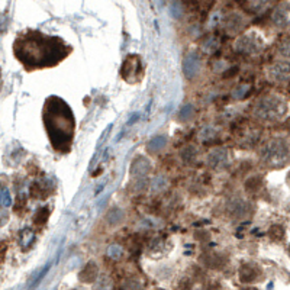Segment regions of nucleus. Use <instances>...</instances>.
<instances>
[{"label": "nucleus", "mask_w": 290, "mask_h": 290, "mask_svg": "<svg viewBox=\"0 0 290 290\" xmlns=\"http://www.w3.org/2000/svg\"><path fill=\"white\" fill-rule=\"evenodd\" d=\"M70 53L71 47L61 38L45 35L38 31L22 32L13 42L15 57L28 70L54 67Z\"/></svg>", "instance_id": "nucleus-1"}, {"label": "nucleus", "mask_w": 290, "mask_h": 290, "mask_svg": "<svg viewBox=\"0 0 290 290\" xmlns=\"http://www.w3.org/2000/svg\"><path fill=\"white\" fill-rule=\"evenodd\" d=\"M42 118L54 150L61 154L70 153L76 128L74 115L70 106L63 99L51 96L45 100Z\"/></svg>", "instance_id": "nucleus-2"}, {"label": "nucleus", "mask_w": 290, "mask_h": 290, "mask_svg": "<svg viewBox=\"0 0 290 290\" xmlns=\"http://www.w3.org/2000/svg\"><path fill=\"white\" fill-rule=\"evenodd\" d=\"M289 112L288 100L276 93L264 95L253 103V115L263 122H279Z\"/></svg>", "instance_id": "nucleus-3"}, {"label": "nucleus", "mask_w": 290, "mask_h": 290, "mask_svg": "<svg viewBox=\"0 0 290 290\" xmlns=\"http://www.w3.org/2000/svg\"><path fill=\"white\" fill-rule=\"evenodd\" d=\"M260 161L268 168H282L290 161V144L282 136L267 139L260 150Z\"/></svg>", "instance_id": "nucleus-4"}, {"label": "nucleus", "mask_w": 290, "mask_h": 290, "mask_svg": "<svg viewBox=\"0 0 290 290\" xmlns=\"http://www.w3.org/2000/svg\"><path fill=\"white\" fill-rule=\"evenodd\" d=\"M264 48H265V42H264L263 36L256 31L241 33L234 42L235 53L247 55V57L260 55L264 51Z\"/></svg>", "instance_id": "nucleus-5"}, {"label": "nucleus", "mask_w": 290, "mask_h": 290, "mask_svg": "<svg viewBox=\"0 0 290 290\" xmlns=\"http://www.w3.org/2000/svg\"><path fill=\"white\" fill-rule=\"evenodd\" d=\"M267 79L277 84L289 83L290 81V60H282L273 63L267 68Z\"/></svg>", "instance_id": "nucleus-6"}, {"label": "nucleus", "mask_w": 290, "mask_h": 290, "mask_svg": "<svg viewBox=\"0 0 290 290\" xmlns=\"http://www.w3.org/2000/svg\"><path fill=\"white\" fill-rule=\"evenodd\" d=\"M206 164L213 170H225L231 165V154L226 148L216 147L211 150L206 156Z\"/></svg>", "instance_id": "nucleus-7"}, {"label": "nucleus", "mask_w": 290, "mask_h": 290, "mask_svg": "<svg viewBox=\"0 0 290 290\" xmlns=\"http://www.w3.org/2000/svg\"><path fill=\"white\" fill-rule=\"evenodd\" d=\"M271 25L277 29H288L290 28V1L279 3L270 16Z\"/></svg>", "instance_id": "nucleus-8"}, {"label": "nucleus", "mask_w": 290, "mask_h": 290, "mask_svg": "<svg viewBox=\"0 0 290 290\" xmlns=\"http://www.w3.org/2000/svg\"><path fill=\"white\" fill-rule=\"evenodd\" d=\"M248 19L239 13V12H231L225 19H224V28L226 31V33L229 35H238L244 31V28L247 27Z\"/></svg>", "instance_id": "nucleus-9"}, {"label": "nucleus", "mask_w": 290, "mask_h": 290, "mask_svg": "<svg viewBox=\"0 0 290 290\" xmlns=\"http://www.w3.org/2000/svg\"><path fill=\"white\" fill-rule=\"evenodd\" d=\"M263 277V270L258 264L245 263L239 268V279L244 283H257Z\"/></svg>", "instance_id": "nucleus-10"}, {"label": "nucleus", "mask_w": 290, "mask_h": 290, "mask_svg": "<svg viewBox=\"0 0 290 290\" xmlns=\"http://www.w3.org/2000/svg\"><path fill=\"white\" fill-rule=\"evenodd\" d=\"M96 277H97V265L95 263H89L80 273V279L86 283L95 282Z\"/></svg>", "instance_id": "nucleus-11"}, {"label": "nucleus", "mask_w": 290, "mask_h": 290, "mask_svg": "<svg viewBox=\"0 0 290 290\" xmlns=\"http://www.w3.org/2000/svg\"><path fill=\"white\" fill-rule=\"evenodd\" d=\"M231 209H232V213L234 215H237L239 213L241 216H245V213L250 211V203L248 202H245V200H242L241 197H237L235 200H232V203H231Z\"/></svg>", "instance_id": "nucleus-12"}, {"label": "nucleus", "mask_w": 290, "mask_h": 290, "mask_svg": "<svg viewBox=\"0 0 290 290\" xmlns=\"http://www.w3.org/2000/svg\"><path fill=\"white\" fill-rule=\"evenodd\" d=\"M277 51H279V54H280L283 58L290 60V38H286L285 41H282V44L279 45Z\"/></svg>", "instance_id": "nucleus-13"}, {"label": "nucleus", "mask_w": 290, "mask_h": 290, "mask_svg": "<svg viewBox=\"0 0 290 290\" xmlns=\"http://www.w3.org/2000/svg\"><path fill=\"white\" fill-rule=\"evenodd\" d=\"M288 185L290 186V171H289V174H288Z\"/></svg>", "instance_id": "nucleus-14"}, {"label": "nucleus", "mask_w": 290, "mask_h": 290, "mask_svg": "<svg viewBox=\"0 0 290 290\" xmlns=\"http://www.w3.org/2000/svg\"><path fill=\"white\" fill-rule=\"evenodd\" d=\"M289 254H290V247H289Z\"/></svg>", "instance_id": "nucleus-15"}]
</instances>
